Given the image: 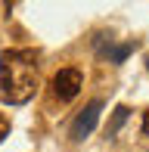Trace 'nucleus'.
Segmentation results:
<instances>
[{
  "label": "nucleus",
  "instance_id": "39448f33",
  "mask_svg": "<svg viewBox=\"0 0 149 152\" xmlns=\"http://www.w3.org/2000/svg\"><path fill=\"white\" fill-rule=\"evenodd\" d=\"M3 137H9V118L0 115V140H3Z\"/></svg>",
  "mask_w": 149,
  "mask_h": 152
},
{
  "label": "nucleus",
  "instance_id": "f257e3e1",
  "mask_svg": "<svg viewBox=\"0 0 149 152\" xmlns=\"http://www.w3.org/2000/svg\"><path fill=\"white\" fill-rule=\"evenodd\" d=\"M37 93V53L6 50L0 56V99L9 106H25Z\"/></svg>",
  "mask_w": 149,
  "mask_h": 152
},
{
  "label": "nucleus",
  "instance_id": "0eeeda50",
  "mask_svg": "<svg viewBox=\"0 0 149 152\" xmlns=\"http://www.w3.org/2000/svg\"><path fill=\"white\" fill-rule=\"evenodd\" d=\"M146 62H149V59H146Z\"/></svg>",
  "mask_w": 149,
  "mask_h": 152
},
{
  "label": "nucleus",
  "instance_id": "423d86ee",
  "mask_svg": "<svg viewBox=\"0 0 149 152\" xmlns=\"http://www.w3.org/2000/svg\"><path fill=\"white\" fill-rule=\"evenodd\" d=\"M143 134H146V137H149V112H146V115H143Z\"/></svg>",
  "mask_w": 149,
  "mask_h": 152
},
{
  "label": "nucleus",
  "instance_id": "f03ea898",
  "mask_svg": "<svg viewBox=\"0 0 149 152\" xmlns=\"http://www.w3.org/2000/svg\"><path fill=\"white\" fill-rule=\"evenodd\" d=\"M81 87H84V75H81L78 68H59V72L53 75V93L62 102L74 99V96L81 93Z\"/></svg>",
  "mask_w": 149,
  "mask_h": 152
},
{
  "label": "nucleus",
  "instance_id": "20e7f679",
  "mask_svg": "<svg viewBox=\"0 0 149 152\" xmlns=\"http://www.w3.org/2000/svg\"><path fill=\"white\" fill-rule=\"evenodd\" d=\"M127 115H131V109H127V106H118V109H115V115H112V121H109V137L118 134V127L127 121Z\"/></svg>",
  "mask_w": 149,
  "mask_h": 152
},
{
  "label": "nucleus",
  "instance_id": "7ed1b4c3",
  "mask_svg": "<svg viewBox=\"0 0 149 152\" xmlns=\"http://www.w3.org/2000/svg\"><path fill=\"white\" fill-rule=\"evenodd\" d=\"M99 112H103V99H93L90 106L74 118V124H72V140H84V137H90L93 127H96V121H99Z\"/></svg>",
  "mask_w": 149,
  "mask_h": 152
}]
</instances>
